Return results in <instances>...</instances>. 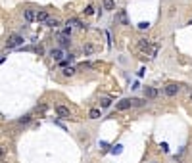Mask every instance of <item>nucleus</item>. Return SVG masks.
Instances as JSON below:
<instances>
[{
	"mask_svg": "<svg viewBox=\"0 0 192 163\" xmlns=\"http://www.w3.org/2000/svg\"><path fill=\"white\" fill-rule=\"evenodd\" d=\"M6 44H8V48H16V46H19V44H23V37H21V35H16V33H14V35L8 37V42H6Z\"/></svg>",
	"mask_w": 192,
	"mask_h": 163,
	"instance_id": "nucleus-1",
	"label": "nucleus"
},
{
	"mask_svg": "<svg viewBox=\"0 0 192 163\" xmlns=\"http://www.w3.org/2000/svg\"><path fill=\"white\" fill-rule=\"evenodd\" d=\"M133 106V98H123V100H119L117 104H115V107L119 111H123V110H129V107Z\"/></svg>",
	"mask_w": 192,
	"mask_h": 163,
	"instance_id": "nucleus-2",
	"label": "nucleus"
},
{
	"mask_svg": "<svg viewBox=\"0 0 192 163\" xmlns=\"http://www.w3.org/2000/svg\"><path fill=\"white\" fill-rule=\"evenodd\" d=\"M56 115L60 119H69V110L65 106H56Z\"/></svg>",
	"mask_w": 192,
	"mask_h": 163,
	"instance_id": "nucleus-3",
	"label": "nucleus"
},
{
	"mask_svg": "<svg viewBox=\"0 0 192 163\" xmlns=\"http://www.w3.org/2000/svg\"><path fill=\"white\" fill-rule=\"evenodd\" d=\"M177 92H179V84L171 83V84L165 86V94H167V96H177Z\"/></svg>",
	"mask_w": 192,
	"mask_h": 163,
	"instance_id": "nucleus-4",
	"label": "nucleus"
},
{
	"mask_svg": "<svg viewBox=\"0 0 192 163\" xmlns=\"http://www.w3.org/2000/svg\"><path fill=\"white\" fill-rule=\"evenodd\" d=\"M50 56H52V58H54L56 61H62V58L65 56V54H63V52H62L60 48H52V50H50Z\"/></svg>",
	"mask_w": 192,
	"mask_h": 163,
	"instance_id": "nucleus-5",
	"label": "nucleus"
},
{
	"mask_svg": "<svg viewBox=\"0 0 192 163\" xmlns=\"http://www.w3.org/2000/svg\"><path fill=\"white\" fill-rule=\"evenodd\" d=\"M144 96H146V98H156V96H157V90L154 88V86H144Z\"/></svg>",
	"mask_w": 192,
	"mask_h": 163,
	"instance_id": "nucleus-6",
	"label": "nucleus"
},
{
	"mask_svg": "<svg viewBox=\"0 0 192 163\" xmlns=\"http://www.w3.org/2000/svg\"><path fill=\"white\" fill-rule=\"evenodd\" d=\"M58 40H60V46H63V48L71 44V40H69V37H67V35H60Z\"/></svg>",
	"mask_w": 192,
	"mask_h": 163,
	"instance_id": "nucleus-7",
	"label": "nucleus"
},
{
	"mask_svg": "<svg viewBox=\"0 0 192 163\" xmlns=\"http://www.w3.org/2000/svg\"><path fill=\"white\" fill-rule=\"evenodd\" d=\"M48 19H50V16H48V12H44V10L37 14V21H44V23H46Z\"/></svg>",
	"mask_w": 192,
	"mask_h": 163,
	"instance_id": "nucleus-8",
	"label": "nucleus"
},
{
	"mask_svg": "<svg viewBox=\"0 0 192 163\" xmlns=\"http://www.w3.org/2000/svg\"><path fill=\"white\" fill-rule=\"evenodd\" d=\"M23 16H25V19H27V21H35V19H37V14L33 12V10H25V14H23Z\"/></svg>",
	"mask_w": 192,
	"mask_h": 163,
	"instance_id": "nucleus-9",
	"label": "nucleus"
},
{
	"mask_svg": "<svg viewBox=\"0 0 192 163\" xmlns=\"http://www.w3.org/2000/svg\"><path fill=\"white\" fill-rule=\"evenodd\" d=\"M138 46H140L142 50H150V42L146 40V38H138Z\"/></svg>",
	"mask_w": 192,
	"mask_h": 163,
	"instance_id": "nucleus-10",
	"label": "nucleus"
},
{
	"mask_svg": "<svg viewBox=\"0 0 192 163\" xmlns=\"http://www.w3.org/2000/svg\"><path fill=\"white\" fill-rule=\"evenodd\" d=\"M88 117H90V119H98V117H100V110H96V107H94V110H90V111H88Z\"/></svg>",
	"mask_w": 192,
	"mask_h": 163,
	"instance_id": "nucleus-11",
	"label": "nucleus"
},
{
	"mask_svg": "<svg viewBox=\"0 0 192 163\" xmlns=\"http://www.w3.org/2000/svg\"><path fill=\"white\" fill-rule=\"evenodd\" d=\"M46 25H48V27H58V25H60V21L56 19V17H50V19L46 21Z\"/></svg>",
	"mask_w": 192,
	"mask_h": 163,
	"instance_id": "nucleus-12",
	"label": "nucleus"
},
{
	"mask_svg": "<svg viewBox=\"0 0 192 163\" xmlns=\"http://www.w3.org/2000/svg\"><path fill=\"white\" fill-rule=\"evenodd\" d=\"M94 50H96L94 44H85V46H83V52H85V54H92Z\"/></svg>",
	"mask_w": 192,
	"mask_h": 163,
	"instance_id": "nucleus-13",
	"label": "nucleus"
},
{
	"mask_svg": "<svg viewBox=\"0 0 192 163\" xmlns=\"http://www.w3.org/2000/svg\"><path fill=\"white\" fill-rule=\"evenodd\" d=\"M63 75H65V77H71V75H75V67H65V69H63Z\"/></svg>",
	"mask_w": 192,
	"mask_h": 163,
	"instance_id": "nucleus-14",
	"label": "nucleus"
},
{
	"mask_svg": "<svg viewBox=\"0 0 192 163\" xmlns=\"http://www.w3.org/2000/svg\"><path fill=\"white\" fill-rule=\"evenodd\" d=\"M100 106H102V107H110L111 100H110V98H102V100H100Z\"/></svg>",
	"mask_w": 192,
	"mask_h": 163,
	"instance_id": "nucleus-15",
	"label": "nucleus"
},
{
	"mask_svg": "<svg viewBox=\"0 0 192 163\" xmlns=\"http://www.w3.org/2000/svg\"><path fill=\"white\" fill-rule=\"evenodd\" d=\"M104 10H114V0H104Z\"/></svg>",
	"mask_w": 192,
	"mask_h": 163,
	"instance_id": "nucleus-16",
	"label": "nucleus"
},
{
	"mask_svg": "<svg viewBox=\"0 0 192 163\" xmlns=\"http://www.w3.org/2000/svg\"><path fill=\"white\" fill-rule=\"evenodd\" d=\"M29 121H31V115H25V117L19 119V125H25V123H29Z\"/></svg>",
	"mask_w": 192,
	"mask_h": 163,
	"instance_id": "nucleus-17",
	"label": "nucleus"
},
{
	"mask_svg": "<svg viewBox=\"0 0 192 163\" xmlns=\"http://www.w3.org/2000/svg\"><path fill=\"white\" fill-rule=\"evenodd\" d=\"M148 27H150L148 21H140V23H138V29H148Z\"/></svg>",
	"mask_w": 192,
	"mask_h": 163,
	"instance_id": "nucleus-18",
	"label": "nucleus"
},
{
	"mask_svg": "<svg viewBox=\"0 0 192 163\" xmlns=\"http://www.w3.org/2000/svg\"><path fill=\"white\" fill-rule=\"evenodd\" d=\"M85 14H87V16H92V14H94V8H92V6H88V8L85 10Z\"/></svg>",
	"mask_w": 192,
	"mask_h": 163,
	"instance_id": "nucleus-19",
	"label": "nucleus"
},
{
	"mask_svg": "<svg viewBox=\"0 0 192 163\" xmlns=\"http://www.w3.org/2000/svg\"><path fill=\"white\" fill-rule=\"evenodd\" d=\"M62 35H67V37H71V27H65Z\"/></svg>",
	"mask_w": 192,
	"mask_h": 163,
	"instance_id": "nucleus-20",
	"label": "nucleus"
},
{
	"mask_svg": "<svg viewBox=\"0 0 192 163\" xmlns=\"http://www.w3.org/2000/svg\"><path fill=\"white\" fill-rule=\"evenodd\" d=\"M119 19H121V21H123V23H125V25H127V17H125V12H121V14H119Z\"/></svg>",
	"mask_w": 192,
	"mask_h": 163,
	"instance_id": "nucleus-21",
	"label": "nucleus"
},
{
	"mask_svg": "<svg viewBox=\"0 0 192 163\" xmlns=\"http://www.w3.org/2000/svg\"><path fill=\"white\" fill-rule=\"evenodd\" d=\"M121 148H123V146H115V148H114V154H121Z\"/></svg>",
	"mask_w": 192,
	"mask_h": 163,
	"instance_id": "nucleus-22",
	"label": "nucleus"
},
{
	"mask_svg": "<svg viewBox=\"0 0 192 163\" xmlns=\"http://www.w3.org/2000/svg\"><path fill=\"white\" fill-rule=\"evenodd\" d=\"M35 52H37V54H39V56H40V54H42L44 50H42V46H37V48H35Z\"/></svg>",
	"mask_w": 192,
	"mask_h": 163,
	"instance_id": "nucleus-23",
	"label": "nucleus"
},
{
	"mask_svg": "<svg viewBox=\"0 0 192 163\" xmlns=\"http://www.w3.org/2000/svg\"><path fill=\"white\" fill-rule=\"evenodd\" d=\"M190 102H192V94H190Z\"/></svg>",
	"mask_w": 192,
	"mask_h": 163,
	"instance_id": "nucleus-24",
	"label": "nucleus"
},
{
	"mask_svg": "<svg viewBox=\"0 0 192 163\" xmlns=\"http://www.w3.org/2000/svg\"><path fill=\"white\" fill-rule=\"evenodd\" d=\"M150 163H157V161H150Z\"/></svg>",
	"mask_w": 192,
	"mask_h": 163,
	"instance_id": "nucleus-25",
	"label": "nucleus"
},
{
	"mask_svg": "<svg viewBox=\"0 0 192 163\" xmlns=\"http://www.w3.org/2000/svg\"><path fill=\"white\" fill-rule=\"evenodd\" d=\"M188 25H192V21H190V23H188Z\"/></svg>",
	"mask_w": 192,
	"mask_h": 163,
	"instance_id": "nucleus-26",
	"label": "nucleus"
},
{
	"mask_svg": "<svg viewBox=\"0 0 192 163\" xmlns=\"http://www.w3.org/2000/svg\"><path fill=\"white\" fill-rule=\"evenodd\" d=\"M90 163H94V161H90Z\"/></svg>",
	"mask_w": 192,
	"mask_h": 163,
	"instance_id": "nucleus-27",
	"label": "nucleus"
}]
</instances>
